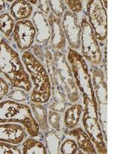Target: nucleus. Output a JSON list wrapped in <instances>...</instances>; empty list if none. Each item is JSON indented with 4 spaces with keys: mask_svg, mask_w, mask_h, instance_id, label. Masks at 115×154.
Masks as SVG:
<instances>
[{
    "mask_svg": "<svg viewBox=\"0 0 115 154\" xmlns=\"http://www.w3.org/2000/svg\"><path fill=\"white\" fill-rule=\"evenodd\" d=\"M0 72L4 74L13 88L29 92L32 85L28 72L25 70L19 53L12 49L5 38L0 40Z\"/></svg>",
    "mask_w": 115,
    "mask_h": 154,
    "instance_id": "1",
    "label": "nucleus"
},
{
    "mask_svg": "<svg viewBox=\"0 0 115 154\" xmlns=\"http://www.w3.org/2000/svg\"><path fill=\"white\" fill-rule=\"evenodd\" d=\"M22 60L34 84L30 100L38 103H47L51 97L52 84L46 67L29 50L24 51Z\"/></svg>",
    "mask_w": 115,
    "mask_h": 154,
    "instance_id": "2",
    "label": "nucleus"
},
{
    "mask_svg": "<svg viewBox=\"0 0 115 154\" xmlns=\"http://www.w3.org/2000/svg\"><path fill=\"white\" fill-rule=\"evenodd\" d=\"M0 123H19L25 127L31 137L39 135L40 128L34 118L31 108L13 100L0 102Z\"/></svg>",
    "mask_w": 115,
    "mask_h": 154,
    "instance_id": "3",
    "label": "nucleus"
},
{
    "mask_svg": "<svg viewBox=\"0 0 115 154\" xmlns=\"http://www.w3.org/2000/svg\"><path fill=\"white\" fill-rule=\"evenodd\" d=\"M67 60L73 73L75 84L82 94L83 99L92 100L95 98L91 75L84 57L75 49L68 48Z\"/></svg>",
    "mask_w": 115,
    "mask_h": 154,
    "instance_id": "4",
    "label": "nucleus"
},
{
    "mask_svg": "<svg viewBox=\"0 0 115 154\" xmlns=\"http://www.w3.org/2000/svg\"><path fill=\"white\" fill-rule=\"evenodd\" d=\"M83 102L84 111L82 117V123L85 129V132L88 134L92 143L97 148L98 152L106 154L108 152V149L99 123L98 103L96 98L92 100L83 99Z\"/></svg>",
    "mask_w": 115,
    "mask_h": 154,
    "instance_id": "5",
    "label": "nucleus"
},
{
    "mask_svg": "<svg viewBox=\"0 0 115 154\" xmlns=\"http://www.w3.org/2000/svg\"><path fill=\"white\" fill-rule=\"evenodd\" d=\"M53 53L55 65L60 86L65 91L69 102H77L80 99V93L75 84L73 73L66 56L60 51L54 50Z\"/></svg>",
    "mask_w": 115,
    "mask_h": 154,
    "instance_id": "6",
    "label": "nucleus"
},
{
    "mask_svg": "<svg viewBox=\"0 0 115 154\" xmlns=\"http://www.w3.org/2000/svg\"><path fill=\"white\" fill-rule=\"evenodd\" d=\"M93 89L98 103L100 125L104 128L107 138V105H108V86L104 71L95 68L91 71Z\"/></svg>",
    "mask_w": 115,
    "mask_h": 154,
    "instance_id": "7",
    "label": "nucleus"
},
{
    "mask_svg": "<svg viewBox=\"0 0 115 154\" xmlns=\"http://www.w3.org/2000/svg\"><path fill=\"white\" fill-rule=\"evenodd\" d=\"M89 25L94 31L96 38L105 41L108 35L107 11L104 7L102 1L91 0L86 5Z\"/></svg>",
    "mask_w": 115,
    "mask_h": 154,
    "instance_id": "8",
    "label": "nucleus"
},
{
    "mask_svg": "<svg viewBox=\"0 0 115 154\" xmlns=\"http://www.w3.org/2000/svg\"><path fill=\"white\" fill-rule=\"evenodd\" d=\"M81 45L82 56L84 60L90 62L94 65H99L101 62V51L98 44V39L94 34L85 18H83L81 22Z\"/></svg>",
    "mask_w": 115,
    "mask_h": 154,
    "instance_id": "9",
    "label": "nucleus"
},
{
    "mask_svg": "<svg viewBox=\"0 0 115 154\" xmlns=\"http://www.w3.org/2000/svg\"><path fill=\"white\" fill-rule=\"evenodd\" d=\"M61 26L70 48L73 49H79L81 46V28L77 14L68 10L66 11L63 15Z\"/></svg>",
    "mask_w": 115,
    "mask_h": 154,
    "instance_id": "10",
    "label": "nucleus"
},
{
    "mask_svg": "<svg viewBox=\"0 0 115 154\" xmlns=\"http://www.w3.org/2000/svg\"><path fill=\"white\" fill-rule=\"evenodd\" d=\"M36 32L33 24L29 20L18 21L15 24L12 37L18 48L22 51H26L32 46Z\"/></svg>",
    "mask_w": 115,
    "mask_h": 154,
    "instance_id": "11",
    "label": "nucleus"
},
{
    "mask_svg": "<svg viewBox=\"0 0 115 154\" xmlns=\"http://www.w3.org/2000/svg\"><path fill=\"white\" fill-rule=\"evenodd\" d=\"M26 137V132L21 125L13 123L0 124V141L19 145Z\"/></svg>",
    "mask_w": 115,
    "mask_h": 154,
    "instance_id": "12",
    "label": "nucleus"
},
{
    "mask_svg": "<svg viewBox=\"0 0 115 154\" xmlns=\"http://www.w3.org/2000/svg\"><path fill=\"white\" fill-rule=\"evenodd\" d=\"M48 23L51 32V48L57 51L63 50L66 46V38L61 26V19L51 13L48 18Z\"/></svg>",
    "mask_w": 115,
    "mask_h": 154,
    "instance_id": "13",
    "label": "nucleus"
},
{
    "mask_svg": "<svg viewBox=\"0 0 115 154\" xmlns=\"http://www.w3.org/2000/svg\"><path fill=\"white\" fill-rule=\"evenodd\" d=\"M32 24L35 29L36 35L35 40L37 42L43 45H47L50 41L51 32L48 20L45 15L41 12H34L32 16Z\"/></svg>",
    "mask_w": 115,
    "mask_h": 154,
    "instance_id": "14",
    "label": "nucleus"
},
{
    "mask_svg": "<svg viewBox=\"0 0 115 154\" xmlns=\"http://www.w3.org/2000/svg\"><path fill=\"white\" fill-rule=\"evenodd\" d=\"M50 99L48 104L49 109L58 112H64L66 110L68 100L61 86H52Z\"/></svg>",
    "mask_w": 115,
    "mask_h": 154,
    "instance_id": "15",
    "label": "nucleus"
},
{
    "mask_svg": "<svg viewBox=\"0 0 115 154\" xmlns=\"http://www.w3.org/2000/svg\"><path fill=\"white\" fill-rule=\"evenodd\" d=\"M68 134L76 139L77 145L78 149L83 151L84 153H98L94 143L87 133L81 127H75L70 130Z\"/></svg>",
    "mask_w": 115,
    "mask_h": 154,
    "instance_id": "16",
    "label": "nucleus"
},
{
    "mask_svg": "<svg viewBox=\"0 0 115 154\" xmlns=\"http://www.w3.org/2000/svg\"><path fill=\"white\" fill-rule=\"evenodd\" d=\"M33 8L28 1L18 0L15 1L10 7L11 15L17 21L27 20L31 16Z\"/></svg>",
    "mask_w": 115,
    "mask_h": 154,
    "instance_id": "17",
    "label": "nucleus"
},
{
    "mask_svg": "<svg viewBox=\"0 0 115 154\" xmlns=\"http://www.w3.org/2000/svg\"><path fill=\"white\" fill-rule=\"evenodd\" d=\"M30 107L33 113L32 115L39 126V128H41L43 131H48L49 125L48 122L47 106L42 103L30 102Z\"/></svg>",
    "mask_w": 115,
    "mask_h": 154,
    "instance_id": "18",
    "label": "nucleus"
},
{
    "mask_svg": "<svg viewBox=\"0 0 115 154\" xmlns=\"http://www.w3.org/2000/svg\"><path fill=\"white\" fill-rule=\"evenodd\" d=\"M83 107L81 104H73L65 111L64 123L68 129L72 130L78 125L81 116Z\"/></svg>",
    "mask_w": 115,
    "mask_h": 154,
    "instance_id": "19",
    "label": "nucleus"
},
{
    "mask_svg": "<svg viewBox=\"0 0 115 154\" xmlns=\"http://www.w3.org/2000/svg\"><path fill=\"white\" fill-rule=\"evenodd\" d=\"M23 154H46L47 150L43 143L33 138H28L22 143Z\"/></svg>",
    "mask_w": 115,
    "mask_h": 154,
    "instance_id": "20",
    "label": "nucleus"
},
{
    "mask_svg": "<svg viewBox=\"0 0 115 154\" xmlns=\"http://www.w3.org/2000/svg\"><path fill=\"white\" fill-rule=\"evenodd\" d=\"M46 143L49 153L57 154L60 153L59 149L61 146V139L55 132L49 131L46 133L45 136Z\"/></svg>",
    "mask_w": 115,
    "mask_h": 154,
    "instance_id": "21",
    "label": "nucleus"
},
{
    "mask_svg": "<svg viewBox=\"0 0 115 154\" xmlns=\"http://www.w3.org/2000/svg\"><path fill=\"white\" fill-rule=\"evenodd\" d=\"M15 26V22L9 13H2L0 15V31L9 38Z\"/></svg>",
    "mask_w": 115,
    "mask_h": 154,
    "instance_id": "22",
    "label": "nucleus"
},
{
    "mask_svg": "<svg viewBox=\"0 0 115 154\" xmlns=\"http://www.w3.org/2000/svg\"><path fill=\"white\" fill-rule=\"evenodd\" d=\"M49 2V8L52 10V13L57 18L61 19L63 15L66 12V6L65 5V2L62 0H55V1H48Z\"/></svg>",
    "mask_w": 115,
    "mask_h": 154,
    "instance_id": "23",
    "label": "nucleus"
},
{
    "mask_svg": "<svg viewBox=\"0 0 115 154\" xmlns=\"http://www.w3.org/2000/svg\"><path fill=\"white\" fill-rule=\"evenodd\" d=\"M62 117L60 112L50 109L48 112V122L49 124L56 131L60 132L62 126Z\"/></svg>",
    "mask_w": 115,
    "mask_h": 154,
    "instance_id": "24",
    "label": "nucleus"
},
{
    "mask_svg": "<svg viewBox=\"0 0 115 154\" xmlns=\"http://www.w3.org/2000/svg\"><path fill=\"white\" fill-rule=\"evenodd\" d=\"M7 97L9 100H13L16 102H25L28 100L29 96L27 93L26 91H25L24 89H13L12 91L8 93Z\"/></svg>",
    "mask_w": 115,
    "mask_h": 154,
    "instance_id": "25",
    "label": "nucleus"
},
{
    "mask_svg": "<svg viewBox=\"0 0 115 154\" xmlns=\"http://www.w3.org/2000/svg\"><path fill=\"white\" fill-rule=\"evenodd\" d=\"M60 146V152L63 154H75L78 150L77 143L72 139H67Z\"/></svg>",
    "mask_w": 115,
    "mask_h": 154,
    "instance_id": "26",
    "label": "nucleus"
},
{
    "mask_svg": "<svg viewBox=\"0 0 115 154\" xmlns=\"http://www.w3.org/2000/svg\"><path fill=\"white\" fill-rule=\"evenodd\" d=\"M22 151L18 145L0 141V154H21Z\"/></svg>",
    "mask_w": 115,
    "mask_h": 154,
    "instance_id": "27",
    "label": "nucleus"
},
{
    "mask_svg": "<svg viewBox=\"0 0 115 154\" xmlns=\"http://www.w3.org/2000/svg\"><path fill=\"white\" fill-rule=\"evenodd\" d=\"M68 5V9H70V12H73L75 14H77L78 12H81L83 9V5L82 2L80 0H66L64 1Z\"/></svg>",
    "mask_w": 115,
    "mask_h": 154,
    "instance_id": "28",
    "label": "nucleus"
},
{
    "mask_svg": "<svg viewBox=\"0 0 115 154\" xmlns=\"http://www.w3.org/2000/svg\"><path fill=\"white\" fill-rule=\"evenodd\" d=\"M9 85L5 79L0 77V102L9 93Z\"/></svg>",
    "mask_w": 115,
    "mask_h": 154,
    "instance_id": "29",
    "label": "nucleus"
},
{
    "mask_svg": "<svg viewBox=\"0 0 115 154\" xmlns=\"http://www.w3.org/2000/svg\"><path fill=\"white\" fill-rule=\"evenodd\" d=\"M36 6L38 9H40L41 12H42L43 14L48 15L49 13V11H50V8H49V2L46 1V0H40V1H38L36 4Z\"/></svg>",
    "mask_w": 115,
    "mask_h": 154,
    "instance_id": "30",
    "label": "nucleus"
},
{
    "mask_svg": "<svg viewBox=\"0 0 115 154\" xmlns=\"http://www.w3.org/2000/svg\"><path fill=\"white\" fill-rule=\"evenodd\" d=\"M6 6V3L3 0H0V11H2Z\"/></svg>",
    "mask_w": 115,
    "mask_h": 154,
    "instance_id": "31",
    "label": "nucleus"
},
{
    "mask_svg": "<svg viewBox=\"0 0 115 154\" xmlns=\"http://www.w3.org/2000/svg\"><path fill=\"white\" fill-rule=\"evenodd\" d=\"M28 2H29L30 4H31V3H33V4H35V5H36L37 2H38V1H28Z\"/></svg>",
    "mask_w": 115,
    "mask_h": 154,
    "instance_id": "32",
    "label": "nucleus"
}]
</instances>
